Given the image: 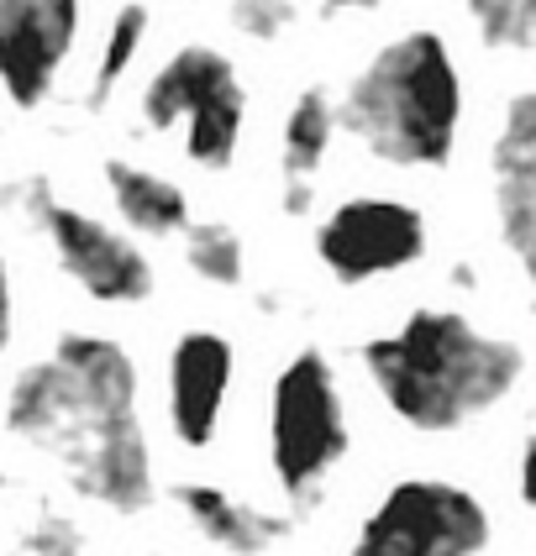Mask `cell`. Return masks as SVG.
<instances>
[{"instance_id":"cell-2","label":"cell","mask_w":536,"mask_h":556,"mask_svg":"<svg viewBox=\"0 0 536 556\" xmlns=\"http://www.w3.org/2000/svg\"><path fill=\"white\" fill-rule=\"evenodd\" d=\"M347 372L395 431L458 441L515 404L532 378V346L458 300H415L352 341Z\"/></svg>"},{"instance_id":"cell-17","label":"cell","mask_w":536,"mask_h":556,"mask_svg":"<svg viewBox=\"0 0 536 556\" xmlns=\"http://www.w3.org/2000/svg\"><path fill=\"white\" fill-rule=\"evenodd\" d=\"M463 22L484 53L521 59L532 53V27H526V0H463Z\"/></svg>"},{"instance_id":"cell-23","label":"cell","mask_w":536,"mask_h":556,"mask_svg":"<svg viewBox=\"0 0 536 556\" xmlns=\"http://www.w3.org/2000/svg\"><path fill=\"white\" fill-rule=\"evenodd\" d=\"M526 27H532V59H536V0H526Z\"/></svg>"},{"instance_id":"cell-21","label":"cell","mask_w":536,"mask_h":556,"mask_svg":"<svg viewBox=\"0 0 536 556\" xmlns=\"http://www.w3.org/2000/svg\"><path fill=\"white\" fill-rule=\"evenodd\" d=\"M510 483H515V504L536 515V426L515 441V463H510Z\"/></svg>"},{"instance_id":"cell-13","label":"cell","mask_w":536,"mask_h":556,"mask_svg":"<svg viewBox=\"0 0 536 556\" xmlns=\"http://www.w3.org/2000/svg\"><path fill=\"white\" fill-rule=\"evenodd\" d=\"M163 498L221 556H274L300 530V520L284 504H263V498H252V494H237V489H226L221 478H205V472L174 478L163 489Z\"/></svg>"},{"instance_id":"cell-7","label":"cell","mask_w":536,"mask_h":556,"mask_svg":"<svg viewBox=\"0 0 536 556\" xmlns=\"http://www.w3.org/2000/svg\"><path fill=\"white\" fill-rule=\"evenodd\" d=\"M437 252L432 211L395 185H352L306 220V257L337 294H369L421 274Z\"/></svg>"},{"instance_id":"cell-8","label":"cell","mask_w":536,"mask_h":556,"mask_svg":"<svg viewBox=\"0 0 536 556\" xmlns=\"http://www.w3.org/2000/svg\"><path fill=\"white\" fill-rule=\"evenodd\" d=\"M495 509L452 472H400L352 520L342 556H489Z\"/></svg>"},{"instance_id":"cell-22","label":"cell","mask_w":536,"mask_h":556,"mask_svg":"<svg viewBox=\"0 0 536 556\" xmlns=\"http://www.w3.org/2000/svg\"><path fill=\"white\" fill-rule=\"evenodd\" d=\"M384 5H389V0H315V11H321L326 22H337V16H374Z\"/></svg>"},{"instance_id":"cell-9","label":"cell","mask_w":536,"mask_h":556,"mask_svg":"<svg viewBox=\"0 0 536 556\" xmlns=\"http://www.w3.org/2000/svg\"><path fill=\"white\" fill-rule=\"evenodd\" d=\"M242 389V341L211 315L179 320L158 346L148 394L158 404V431L179 457H211L226 441Z\"/></svg>"},{"instance_id":"cell-16","label":"cell","mask_w":536,"mask_h":556,"mask_svg":"<svg viewBox=\"0 0 536 556\" xmlns=\"http://www.w3.org/2000/svg\"><path fill=\"white\" fill-rule=\"evenodd\" d=\"M174 252H179L185 278L205 294L232 300V294H248L258 283L252 278V242L232 216H195L189 231L174 242Z\"/></svg>"},{"instance_id":"cell-19","label":"cell","mask_w":536,"mask_h":556,"mask_svg":"<svg viewBox=\"0 0 536 556\" xmlns=\"http://www.w3.org/2000/svg\"><path fill=\"white\" fill-rule=\"evenodd\" d=\"M16 552L22 556H95V546H90V535H85V526H79L68 509L37 504V515L27 520L22 541H16Z\"/></svg>"},{"instance_id":"cell-10","label":"cell","mask_w":536,"mask_h":556,"mask_svg":"<svg viewBox=\"0 0 536 556\" xmlns=\"http://www.w3.org/2000/svg\"><path fill=\"white\" fill-rule=\"evenodd\" d=\"M478 185L489 242L515 283L521 309L536 320V85H515L495 105L478 153Z\"/></svg>"},{"instance_id":"cell-20","label":"cell","mask_w":536,"mask_h":556,"mask_svg":"<svg viewBox=\"0 0 536 556\" xmlns=\"http://www.w3.org/2000/svg\"><path fill=\"white\" fill-rule=\"evenodd\" d=\"M22 357V268L16 252L0 237V383Z\"/></svg>"},{"instance_id":"cell-11","label":"cell","mask_w":536,"mask_h":556,"mask_svg":"<svg viewBox=\"0 0 536 556\" xmlns=\"http://www.w3.org/2000/svg\"><path fill=\"white\" fill-rule=\"evenodd\" d=\"M85 42V0H0V100L48 116Z\"/></svg>"},{"instance_id":"cell-6","label":"cell","mask_w":536,"mask_h":556,"mask_svg":"<svg viewBox=\"0 0 536 556\" xmlns=\"http://www.w3.org/2000/svg\"><path fill=\"white\" fill-rule=\"evenodd\" d=\"M132 131L179 148V168L200 179H232L252 131V85L242 63L216 42L189 37L148 68L132 94Z\"/></svg>"},{"instance_id":"cell-14","label":"cell","mask_w":536,"mask_h":556,"mask_svg":"<svg viewBox=\"0 0 536 556\" xmlns=\"http://www.w3.org/2000/svg\"><path fill=\"white\" fill-rule=\"evenodd\" d=\"M95 185H100L105 211L148 248H174L189 231V220L200 216L195 189L179 174H169L163 163H148L137 153H122V148L95 157Z\"/></svg>"},{"instance_id":"cell-1","label":"cell","mask_w":536,"mask_h":556,"mask_svg":"<svg viewBox=\"0 0 536 556\" xmlns=\"http://www.w3.org/2000/svg\"><path fill=\"white\" fill-rule=\"evenodd\" d=\"M0 435L42 457L63 489L111 520L163 504L148 426V363L137 341L95 320H63L0 383Z\"/></svg>"},{"instance_id":"cell-3","label":"cell","mask_w":536,"mask_h":556,"mask_svg":"<svg viewBox=\"0 0 536 556\" xmlns=\"http://www.w3.org/2000/svg\"><path fill=\"white\" fill-rule=\"evenodd\" d=\"M337 90L342 148L389 179H441L469 142V68L432 22L378 37Z\"/></svg>"},{"instance_id":"cell-15","label":"cell","mask_w":536,"mask_h":556,"mask_svg":"<svg viewBox=\"0 0 536 556\" xmlns=\"http://www.w3.org/2000/svg\"><path fill=\"white\" fill-rule=\"evenodd\" d=\"M148 37H153V11L148 0H122L111 11V22L100 27V42H95V59L85 68V85H79V116H111L116 100L126 94L137 63L148 53Z\"/></svg>"},{"instance_id":"cell-5","label":"cell","mask_w":536,"mask_h":556,"mask_svg":"<svg viewBox=\"0 0 536 556\" xmlns=\"http://www.w3.org/2000/svg\"><path fill=\"white\" fill-rule=\"evenodd\" d=\"M0 205L48 257V274L74 294V305L100 315H142L163 300V268L148 242H137L111 211L68 200L48 174H16L0 185Z\"/></svg>"},{"instance_id":"cell-12","label":"cell","mask_w":536,"mask_h":556,"mask_svg":"<svg viewBox=\"0 0 536 556\" xmlns=\"http://www.w3.org/2000/svg\"><path fill=\"white\" fill-rule=\"evenodd\" d=\"M342 153L337 90L332 79H306L284 94L274 116V211L279 220H306L321 211V179Z\"/></svg>"},{"instance_id":"cell-4","label":"cell","mask_w":536,"mask_h":556,"mask_svg":"<svg viewBox=\"0 0 536 556\" xmlns=\"http://www.w3.org/2000/svg\"><path fill=\"white\" fill-rule=\"evenodd\" d=\"M352 372L326 341H289L258 394V452L274 498L295 520L315 515L352 463Z\"/></svg>"},{"instance_id":"cell-18","label":"cell","mask_w":536,"mask_h":556,"mask_svg":"<svg viewBox=\"0 0 536 556\" xmlns=\"http://www.w3.org/2000/svg\"><path fill=\"white\" fill-rule=\"evenodd\" d=\"M226 22L242 42L279 48L300 31V0H226Z\"/></svg>"}]
</instances>
